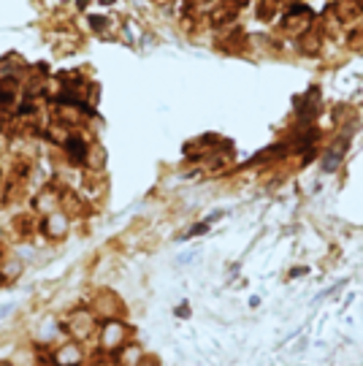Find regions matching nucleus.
<instances>
[{
    "label": "nucleus",
    "mask_w": 363,
    "mask_h": 366,
    "mask_svg": "<svg viewBox=\"0 0 363 366\" xmlns=\"http://www.w3.org/2000/svg\"><path fill=\"white\" fill-rule=\"evenodd\" d=\"M0 366H14L11 361H0Z\"/></svg>",
    "instance_id": "nucleus-23"
},
{
    "label": "nucleus",
    "mask_w": 363,
    "mask_h": 366,
    "mask_svg": "<svg viewBox=\"0 0 363 366\" xmlns=\"http://www.w3.org/2000/svg\"><path fill=\"white\" fill-rule=\"evenodd\" d=\"M71 133H74V128H68V125H62V122H49L44 128V136L49 144H57V147H62L68 138H71Z\"/></svg>",
    "instance_id": "nucleus-16"
},
{
    "label": "nucleus",
    "mask_w": 363,
    "mask_h": 366,
    "mask_svg": "<svg viewBox=\"0 0 363 366\" xmlns=\"http://www.w3.org/2000/svg\"><path fill=\"white\" fill-rule=\"evenodd\" d=\"M141 358H144L141 345H136V342H128V345H125V348L114 355V364H117V366H138V364H141Z\"/></svg>",
    "instance_id": "nucleus-15"
},
{
    "label": "nucleus",
    "mask_w": 363,
    "mask_h": 366,
    "mask_svg": "<svg viewBox=\"0 0 363 366\" xmlns=\"http://www.w3.org/2000/svg\"><path fill=\"white\" fill-rule=\"evenodd\" d=\"M62 328L68 331V336H71L74 342L82 345L84 339H90V336L98 331V318H95V312H92L90 306H76V309L68 312Z\"/></svg>",
    "instance_id": "nucleus-2"
},
{
    "label": "nucleus",
    "mask_w": 363,
    "mask_h": 366,
    "mask_svg": "<svg viewBox=\"0 0 363 366\" xmlns=\"http://www.w3.org/2000/svg\"><path fill=\"white\" fill-rule=\"evenodd\" d=\"M87 171H98V174H104V166H106V150L101 147V144H92L90 152H87Z\"/></svg>",
    "instance_id": "nucleus-17"
},
{
    "label": "nucleus",
    "mask_w": 363,
    "mask_h": 366,
    "mask_svg": "<svg viewBox=\"0 0 363 366\" xmlns=\"http://www.w3.org/2000/svg\"><path fill=\"white\" fill-rule=\"evenodd\" d=\"M38 231L44 233L49 242H62L71 233V217L65 212H60V209L52 214H44L41 223H38Z\"/></svg>",
    "instance_id": "nucleus-5"
},
{
    "label": "nucleus",
    "mask_w": 363,
    "mask_h": 366,
    "mask_svg": "<svg viewBox=\"0 0 363 366\" xmlns=\"http://www.w3.org/2000/svg\"><path fill=\"white\" fill-rule=\"evenodd\" d=\"M6 193V179H3V174H0V196Z\"/></svg>",
    "instance_id": "nucleus-22"
},
{
    "label": "nucleus",
    "mask_w": 363,
    "mask_h": 366,
    "mask_svg": "<svg viewBox=\"0 0 363 366\" xmlns=\"http://www.w3.org/2000/svg\"><path fill=\"white\" fill-rule=\"evenodd\" d=\"M52 364L55 366H82L84 364V350L82 345L74 339H65L62 345H57V350L52 353Z\"/></svg>",
    "instance_id": "nucleus-7"
},
{
    "label": "nucleus",
    "mask_w": 363,
    "mask_h": 366,
    "mask_svg": "<svg viewBox=\"0 0 363 366\" xmlns=\"http://www.w3.org/2000/svg\"><path fill=\"white\" fill-rule=\"evenodd\" d=\"M331 14L336 22H350V19H358L363 14V3L355 0H336L331 6Z\"/></svg>",
    "instance_id": "nucleus-11"
},
{
    "label": "nucleus",
    "mask_w": 363,
    "mask_h": 366,
    "mask_svg": "<svg viewBox=\"0 0 363 366\" xmlns=\"http://www.w3.org/2000/svg\"><path fill=\"white\" fill-rule=\"evenodd\" d=\"M19 98V79L3 77L0 79V109H11Z\"/></svg>",
    "instance_id": "nucleus-12"
},
{
    "label": "nucleus",
    "mask_w": 363,
    "mask_h": 366,
    "mask_svg": "<svg viewBox=\"0 0 363 366\" xmlns=\"http://www.w3.org/2000/svg\"><path fill=\"white\" fill-rule=\"evenodd\" d=\"M90 309L95 312L98 321H117V318H122V312H125L120 296L111 293V290H101V293L92 299Z\"/></svg>",
    "instance_id": "nucleus-4"
},
{
    "label": "nucleus",
    "mask_w": 363,
    "mask_h": 366,
    "mask_svg": "<svg viewBox=\"0 0 363 366\" xmlns=\"http://www.w3.org/2000/svg\"><path fill=\"white\" fill-rule=\"evenodd\" d=\"M309 28H315V14H312V9H306L301 3H293L282 16V22H279V30L288 33V35H296V38L303 35Z\"/></svg>",
    "instance_id": "nucleus-3"
},
{
    "label": "nucleus",
    "mask_w": 363,
    "mask_h": 366,
    "mask_svg": "<svg viewBox=\"0 0 363 366\" xmlns=\"http://www.w3.org/2000/svg\"><path fill=\"white\" fill-rule=\"evenodd\" d=\"M62 150H65V155H68V160L71 163H76V166H84L87 163V152H90V144H87V138L79 136V133H71V138L62 144Z\"/></svg>",
    "instance_id": "nucleus-8"
},
{
    "label": "nucleus",
    "mask_w": 363,
    "mask_h": 366,
    "mask_svg": "<svg viewBox=\"0 0 363 366\" xmlns=\"http://www.w3.org/2000/svg\"><path fill=\"white\" fill-rule=\"evenodd\" d=\"M209 3H212V0H184V9H187V11H201V9L209 6Z\"/></svg>",
    "instance_id": "nucleus-20"
},
{
    "label": "nucleus",
    "mask_w": 363,
    "mask_h": 366,
    "mask_svg": "<svg viewBox=\"0 0 363 366\" xmlns=\"http://www.w3.org/2000/svg\"><path fill=\"white\" fill-rule=\"evenodd\" d=\"M279 11V0H260L257 3V19L260 22H272Z\"/></svg>",
    "instance_id": "nucleus-18"
},
{
    "label": "nucleus",
    "mask_w": 363,
    "mask_h": 366,
    "mask_svg": "<svg viewBox=\"0 0 363 366\" xmlns=\"http://www.w3.org/2000/svg\"><path fill=\"white\" fill-rule=\"evenodd\" d=\"M244 41H247V33H244L239 25L223 28L220 35H217V46H220L223 52H239V49H244Z\"/></svg>",
    "instance_id": "nucleus-9"
},
{
    "label": "nucleus",
    "mask_w": 363,
    "mask_h": 366,
    "mask_svg": "<svg viewBox=\"0 0 363 366\" xmlns=\"http://www.w3.org/2000/svg\"><path fill=\"white\" fill-rule=\"evenodd\" d=\"M290 3H298V0H290Z\"/></svg>",
    "instance_id": "nucleus-24"
},
{
    "label": "nucleus",
    "mask_w": 363,
    "mask_h": 366,
    "mask_svg": "<svg viewBox=\"0 0 363 366\" xmlns=\"http://www.w3.org/2000/svg\"><path fill=\"white\" fill-rule=\"evenodd\" d=\"M60 212H65L68 217H82V214L87 212V201L82 199L79 193L74 190H60Z\"/></svg>",
    "instance_id": "nucleus-10"
},
{
    "label": "nucleus",
    "mask_w": 363,
    "mask_h": 366,
    "mask_svg": "<svg viewBox=\"0 0 363 366\" xmlns=\"http://www.w3.org/2000/svg\"><path fill=\"white\" fill-rule=\"evenodd\" d=\"M60 190L62 187H57V184H44L35 196H33V212L35 214H52L60 209Z\"/></svg>",
    "instance_id": "nucleus-6"
},
{
    "label": "nucleus",
    "mask_w": 363,
    "mask_h": 366,
    "mask_svg": "<svg viewBox=\"0 0 363 366\" xmlns=\"http://www.w3.org/2000/svg\"><path fill=\"white\" fill-rule=\"evenodd\" d=\"M298 49H301L303 55L315 57L320 49H323V33H320L318 28H309L303 35H298Z\"/></svg>",
    "instance_id": "nucleus-13"
},
{
    "label": "nucleus",
    "mask_w": 363,
    "mask_h": 366,
    "mask_svg": "<svg viewBox=\"0 0 363 366\" xmlns=\"http://www.w3.org/2000/svg\"><path fill=\"white\" fill-rule=\"evenodd\" d=\"M345 44H347L352 52L363 49V25H361V28H352V30L347 33V41H345Z\"/></svg>",
    "instance_id": "nucleus-19"
},
{
    "label": "nucleus",
    "mask_w": 363,
    "mask_h": 366,
    "mask_svg": "<svg viewBox=\"0 0 363 366\" xmlns=\"http://www.w3.org/2000/svg\"><path fill=\"white\" fill-rule=\"evenodd\" d=\"M355 3H363V0H355Z\"/></svg>",
    "instance_id": "nucleus-25"
},
{
    "label": "nucleus",
    "mask_w": 363,
    "mask_h": 366,
    "mask_svg": "<svg viewBox=\"0 0 363 366\" xmlns=\"http://www.w3.org/2000/svg\"><path fill=\"white\" fill-rule=\"evenodd\" d=\"M0 260H3V255H0Z\"/></svg>",
    "instance_id": "nucleus-26"
},
{
    "label": "nucleus",
    "mask_w": 363,
    "mask_h": 366,
    "mask_svg": "<svg viewBox=\"0 0 363 366\" xmlns=\"http://www.w3.org/2000/svg\"><path fill=\"white\" fill-rule=\"evenodd\" d=\"M138 366H157V358H150V355H144V358H141V364Z\"/></svg>",
    "instance_id": "nucleus-21"
},
{
    "label": "nucleus",
    "mask_w": 363,
    "mask_h": 366,
    "mask_svg": "<svg viewBox=\"0 0 363 366\" xmlns=\"http://www.w3.org/2000/svg\"><path fill=\"white\" fill-rule=\"evenodd\" d=\"M128 342H130V328H128V323H122V318L101 321V326H98V350L104 355H117Z\"/></svg>",
    "instance_id": "nucleus-1"
},
{
    "label": "nucleus",
    "mask_w": 363,
    "mask_h": 366,
    "mask_svg": "<svg viewBox=\"0 0 363 366\" xmlns=\"http://www.w3.org/2000/svg\"><path fill=\"white\" fill-rule=\"evenodd\" d=\"M22 272H25V263H22L19 258H14V255H9V258L0 260V282H3V285H9V282L19 279Z\"/></svg>",
    "instance_id": "nucleus-14"
}]
</instances>
